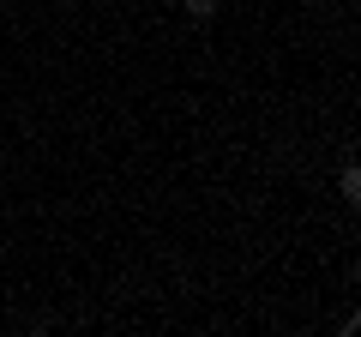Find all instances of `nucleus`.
<instances>
[{"instance_id":"f257e3e1","label":"nucleus","mask_w":361,"mask_h":337,"mask_svg":"<svg viewBox=\"0 0 361 337\" xmlns=\"http://www.w3.org/2000/svg\"><path fill=\"white\" fill-rule=\"evenodd\" d=\"M217 6H223V0H180V13H187V18H211Z\"/></svg>"},{"instance_id":"f03ea898","label":"nucleus","mask_w":361,"mask_h":337,"mask_svg":"<svg viewBox=\"0 0 361 337\" xmlns=\"http://www.w3.org/2000/svg\"><path fill=\"white\" fill-rule=\"evenodd\" d=\"M337 193H343V199H361V175H355V168H343V175H337Z\"/></svg>"},{"instance_id":"7ed1b4c3","label":"nucleus","mask_w":361,"mask_h":337,"mask_svg":"<svg viewBox=\"0 0 361 337\" xmlns=\"http://www.w3.org/2000/svg\"><path fill=\"white\" fill-rule=\"evenodd\" d=\"M301 6H319V0H301Z\"/></svg>"}]
</instances>
